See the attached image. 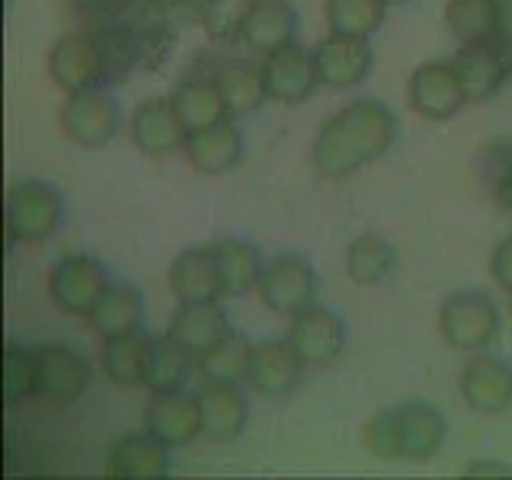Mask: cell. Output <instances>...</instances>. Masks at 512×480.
I'll list each match as a JSON object with an SVG mask.
<instances>
[{"mask_svg":"<svg viewBox=\"0 0 512 480\" xmlns=\"http://www.w3.org/2000/svg\"><path fill=\"white\" fill-rule=\"evenodd\" d=\"M196 400L202 416V436L208 442H234L250 423V400L237 384L202 381Z\"/></svg>","mask_w":512,"mask_h":480,"instance_id":"obj_20","label":"cell"},{"mask_svg":"<svg viewBox=\"0 0 512 480\" xmlns=\"http://www.w3.org/2000/svg\"><path fill=\"white\" fill-rule=\"evenodd\" d=\"M64 212H68V205H64V196L52 183L20 180L7 192V234L13 244H42L61 228Z\"/></svg>","mask_w":512,"mask_h":480,"instance_id":"obj_3","label":"cell"},{"mask_svg":"<svg viewBox=\"0 0 512 480\" xmlns=\"http://www.w3.org/2000/svg\"><path fill=\"white\" fill-rule=\"evenodd\" d=\"M388 0H324V20L330 32L372 39L388 20Z\"/></svg>","mask_w":512,"mask_h":480,"instance_id":"obj_34","label":"cell"},{"mask_svg":"<svg viewBox=\"0 0 512 480\" xmlns=\"http://www.w3.org/2000/svg\"><path fill=\"white\" fill-rule=\"evenodd\" d=\"M144 429L157 436L160 442H167L170 448L192 445L202 436V416H199V400L192 391H160L151 394L148 404L141 410Z\"/></svg>","mask_w":512,"mask_h":480,"instance_id":"obj_18","label":"cell"},{"mask_svg":"<svg viewBox=\"0 0 512 480\" xmlns=\"http://www.w3.org/2000/svg\"><path fill=\"white\" fill-rule=\"evenodd\" d=\"M109 4H112V0H68V7H74L80 13H96V10H103Z\"/></svg>","mask_w":512,"mask_h":480,"instance_id":"obj_40","label":"cell"},{"mask_svg":"<svg viewBox=\"0 0 512 480\" xmlns=\"http://www.w3.org/2000/svg\"><path fill=\"white\" fill-rule=\"evenodd\" d=\"M212 77H215L224 109H228L231 119H247V116H253V112H260L263 103L269 100L260 61L237 58V61L221 64Z\"/></svg>","mask_w":512,"mask_h":480,"instance_id":"obj_26","label":"cell"},{"mask_svg":"<svg viewBox=\"0 0 512 480\" xmlns=\"http://www.w3.org/2000/svg\"><path fill=\"white\" fill-rule=\"evenodd\" d=\"M388 4H391V7H397V4H410V0H388Z\"/></svg>","mask_w":512,"mask_h":480,"instance_id":"obj_41","label":"cell"},{"mask_svg":"<svg viewBox=\"0 0 512 480\" xmlns=\"http://www.w3.org/2000/svg\"><path fill=\"white\" fill-rule=\"evenodd\" d=\"M237 36L253 55L263 58L295 42L298 10L292 7V0H247L237 16Z\"/></svg>","mask_w":512,"mask_h":480,"instance_id":"obj_16","label":"cell"},{"mask_svg":"<svg viewBox=\"0 0 512 480\" xmlns=\"http://www.w3.org/2000/svg\"><path fill=\"white\" fill-rule=\"evenodd\" d=\"M436 324L448 349L480 352L500 333V308H496V301L487 292L461 288V292L445 295Z\"/></svg>","mask_w":512,"mask_h":480,"instance_id":"obj_2","label":"cell"},{"mask_svg":"<svg viewBox=\"0 0 512 480\" xmlns=\"http://www.w3.org/2000/svg\"><path fill=\"white\" fill-rule=\"evenodd\" d=\"M93 365L68 343H45L36 349V397L48 407H71L90 391Z\"/></svg>","mask_w":512,"mask_h":480,"instance_id":"obj_7","label":"cell"},{"mask_svg":"<svg viewBox=\"0 0 512 480\" xmlns=\"http://www.w3.org/2000/svg\"><path fill=\"white\" fill-rule=\"evenodd\" d=\"M304 368L308 365L298 359L292 343L272 336V340H256L250 346L244 381L250 384V391H256L260 397H288L298 391Z\"/></svg>","mask_w":512,"mask_h":480,"instance_id":"obj_14","label":"cell"},{"mask_svg":"<svg viewBox=\"0 0 512 480\" xmlns=\"http://www.w3.org/2000/svg\"><path fill=\"white\" fill-rule=\"evenodd\" d=\"M487 269H490V279H493L496 285L506 288V292H512V234L503 237L500 244L493 247Z\"/></svg>","mask_w":512,"mask_h":480,"instance_id":"obj_37","label":"cell"},{"mask_svg":"<svg viewBox=\"0 0 512 480\" xmlns=\"http://www.w3.org/2000/svg\"><path fill=\"white\" fill-rule=\"evenodd\" d=\"M394 266H397V253L381 234L365 231V234L349 240V247H346V276L356 285H365V288L381 285L394 272Z\"/></svg>","mask_w":512,"mask_h":480,"instance_id":"obj_32","label":"cell"},{"mask_svg":"<svg viewBox=\"0 0 512 480\" xmlns=\"http://www.w3.org/2000/svg\"><path fill=\"white\" fill-rule=\"evenodd\" d=\"M167 333L176 343H183L192 356H202V352H208L234 330L221 301H192V304H176Z\"/></svg>","mask_w":512,"mask_h":480,"instance_id":"obj_23","label":"cell"},{"mask_svg":"<svg viewBox=\"0 0 512 480\" xmlns=\"http://www.w3.org/2000/svg\"><path fill=\"white\" fill-rule=\"evenodd\" d=\"M260 64H263L266 93L272 103L301 106L317 93V87H324L320 84V74H317L314 48L301 45L298 39L276 48V52L263 55Z\"/></svg>","mask_w":512,"mask_h":480,"instance_id":"obj_10","label":"cell"},{"mask_svg":"<svg viewBox=\"0 0 512 480\" xmlns=\"http://www.w3.org/2000/svg\"><path fill=\"white\" fill-rule=\"evenodd\" d=\"M509 311H512V292H509Z\"/></svg>","mask_w":512,"mask_h":480,"instance_id":"obj_42","label":"cell"},{"mask_svg":"<svg viewBox=\"0 0 512 480\" xmlns=\"http://www.w3.org/2000/svg\"><path fill=\"white\" fill-rule=\"evenodd\" d=\"M218 279H221V295L224 298H244L256 292L263 276V250L250 244L244 237H221L212 244Z\"/></svg>","mask_w":512,"mask_h":480,"instance_id":"obj_25","label":"cell"},{"mask_svg":"<svg viewBox=\"0 0 512 480\" xmlns=\"http://www.w3.org/2000/svg\"><path fill=\"white\" fill-rule=\"evenodd\" d=\"M400 122L381 100H352L330 116L311 144V164L327 180H343L359 167L375 164L394 148Z\"/></svg>","mask_w":512,"mask_h":480,"instance_id":"obj_1","label":"cell"},{"mask_svg":"<svg viewBox=\"0 0 512 480\" xmlns=\"http://www.w3.org/2000/svg\"><path fill=\"white\" fill-rule=\"evenodd\" d=\"M314 61H317L320 84L330 90H352L372 74V64H375L372 39L327 32V36L314 45Z\"/></svg>","mask_w":512,"mask_h":480,"instance_id":"obj_13","label":"cell"},{"mask_svg":"<svg viewBox=\"0 0 512 480\" xmlns=\"http://www.w3.org/2000/svg\"><path fill=\"white\" fill-rule=\"evenodd\" d=\"M151 333L132 330V333H119L103 340L100 349V362H103V375L119 384V388H135L144 381V362H148V349H151Z\"/></svg>","mask_w":512,"mask_h":480,"instance_id":"obj_31","label":"cell"},{"mask_svg":"<svg viewBox=\"0 0 512 480\" xmlns=\"http://www.w3.org/2000/svg\"><path fill=\"white\" fill-rule=\"evenodd\" d=\"M445 26L458 42L512 39V0H448Z\"/></svg>","mask_w":512,"mask_h":480,"instance_id":"obj_22","label":"cell"},{"mask_svg":"<svg viewBox=\"0 0 512 480\" xmlns=\"http://www.w3.org/2000/svg\"><path fill=\"white\" fill-rule=\"evenodd\" d=\"M109 48L103 39L90 32H64L55 45L48 48V77L64 93L106 87L109 80Z\"/></svg>","mask_w":512,"mask_h":480,"instance_id":"obj_4","label":"cell"},{"mask_svg":"<svg viewBox=\"0 0 512 480\" xmlns=\"http://www.w3.org/2000/svg\"><path fill=\"white\" fill-rule=\"evenodd\" d=\"M109 285V269L93 253H68L48 272V298L68 317H87Z\"/></svg>","mask_w":512,"mask_h":480,"instance_id":"obj_6","label":"cell"},{"mask_svg":"<svg viewBox=\"0 0 512 480\" xmlns=\"http://www.w3.org/2000/svg\"><path fill=\"white\" fill-rule=\"evenodd\" d=\"M186 125L176 116L170 96H154V100H141L132 116H128V138L148 157H173L183 154L186 144Z\"/></svg>","mask_w":512,"mask_h":480,"instance_id":"obj_15","label":"cell"},{"mask_svg":"<svg viewBox=\"0 0 512 480\" xmlns=\"http://www.w3.org/2000/svg\"><path fill=\"white\" fill-rule=\"evenodd\" d=\"M256 298L263 301L269 314L295 317L298 311L311 308L317 298V272L298 253H279L266 260Z\"/></svg>","mask_w":512,"mask_h":480,"instance_id":"obj_8","label":"cell"},{"mask_svg":"<svg viewBox=\"0 0 512 480\" xmlns=\"http://www.w3.org/2000/svg\"><path fill=\"white\" fill-rule=\"evenodd\" d=\"M186 164L202 176H224L231 173L240 157H244V135H240L237 119H221L199 132H189L183 144Z\"/></svg>","mask_w":512,"mask_h":480,"instance_id":"obj_19","label":"cell"},{"mask_svg":"<svg viewBox=\"0 0 512 480\" xmlns=\"http://www.w3.org/2000/svg\"><path fill=\"white\" fill-rule=\"evenodd\" d=\"M285 340L292 343L298 359L308 368H324L343 352L346 324L340 320V314H333L330 308L314 301L311 308H304L295 317H288Z\"/></svg>","mask_w":512,"mask_h":480,"instance_id":"obj_12","label":"cell"},{"mask_svg":"<svg viewBox=\"0 0 512 480\" xmlns=\"http://www.w3.org/2000/svg\"><path fill=\"white\" fill-rule=\"evenodd\" d=\"M170 103L176 109V116L183 119L186 132H199V128H208L221 119H231L228 109H224V100L218 93L215 77H186L173 87Z\"/></svg>","mask_w":512,"mask_h":480,"instance_id":"obj_30","label":"cell"},{"mask_svg":"<svg viewBox=\"0 0 512 480\" xmlns=\"http://www.w3.org/2000/svg\"><path fill=\"white\" fill-rule=\"evenodd\" d=\"M407 103L416 116H423L429 122L455 119L458 112L468 106V96H464L452 58L416 64L407 80Z\"/></svg>","mask_w":512,"mask_h":480,"instance_id":"obj_11","label":"cell"},{"mask_svg":"<svg viewBox=\"0 0 512 480\" xmlns=\"http://www.w3.org/2000/svg\"><path fill=\"white\" fill-rule=\"evenodd\" d=\"M464 477H512L509 464H496V461H474L468 464Z\"/></svg>","mask_w":512,"mask_h":480,"instance_id":"obj_39","label":"cell"},{"mask_svg":"<svg viewBox=\"0 0 512 480\" xmlns=\"http://www.w3.org/2000/svg\"><path fill=\"white\" fill-rule=\"evenodd\" d=\"M362 442L365 448L381 461H404V448H400V420L397 407L381 410L362 426Z\"/></svg>","mask_w":512,"mask_h":480,"instance_id":"obj_36","label":"cell"},{"mask_svg":"<svg viewBox=\"0 0 512 480\" xmlns=\"http://www.w3.org/2000/svg\"><path fill=\"white\" fill-rule=\"evenodd\" d=\"M106 471L125 480H154L170 474V445L151 436L148 429L128 432L106 452Z\"/></svg>","mask_w":512,"mask_h":480,"instance_id":"obj_21","label":"cell"},{"mask_svg":"<svg viewBox=\"0 0 512 480\" xmlns=\"http://www.w3.org/2000/svg\"><path fill=\"white\" fill-rule=\"evenodd\" d=\"M250 340L244 333H228L221 343L196 356V372L202 381L215 384H240L247 378V359H250Z\"/></svg>","mask_w":512,"mask_h":480,"instance_id":"obj_33","label":"cell"},{"mask_svg":"<svg viewBox=\"0 0 512 480\" xmlns=\"http://www.w3.org/2000/svg\"><path fill=\"white\" fill-rule=\"evenodd\" d=\"M84 320L100 340L141 330L144 327V295L128 282H112Z\"/></svg>","mask_w":512,"mask_h":480,"instance_id":"obj_28","label":"cell"},{"mask_svg":"<svg viewBox=\"0 0 512 480\" xmlns=\"http://www.w3.org/2000/svg\"><path fill=\"white\" fill-rule=\"evenodd\" d=\"M36 397V349H26L20 343L4 346V400L23 404Z\"/></svg>","mask_w":512,"mask_h":480,"instance_id":"obj_35","label":"cell"},{"mask_svg":"<svg viewBox=\"0 0 512 480\" xmlns=\"http://www.w3.org/2000/svg\"><path fill=\"white\" fill-rule=\"evenodd\" d=\"M493 199H496V208H500L503 215L512 218V164L503 170L500 180H496V186H493Z\"/></svg>","mask_w":512,"mask_h":480,"instance_id":"obj_38","label":"cell"},{"mask_svg":"<svg viewBox=\"0 0 512 480\" xmlns=\"http://www.w3.org/2000/svg\"><path fill=\"white\" fill-rule=\"evenodd\" d=\"M458 391L464 407L477 416H500L512 407V365L496 356H477L461 368Z\"/></svg>","mask_w":512,"mask_h":480,"instance_id":"obj_17","label":"cell"},{"mask_svg":"<svg viewBox=\"0 0 512 480\" xmlns=\"http://www.w3.org/2000/svg\"><path fill=\"white\" fill-rule=\"evenodd\" d=\"M192 372H196V356H192L183 343H176L170 333H164V336H154V340H151L141 384L151 394L180 391V388H186V381H189Z\"/></svg>","mask_w":512,"mask_h":480,"instance_id":"obj_29","label":"cell"},{"mask_svg":"<svg viewBox=\"0 0 512 480\" xmlns=\"http://www.w3.org/2000/svg\"><path fill=\"white\" fill-rule=\"evenodd\" d=\"M167 285L176 304L192 301H221V279L212 247H189L167 269Z\"/></svg>","mask_w":512,"mask_h":480,"instance_id":"obj_24","label":"cell"},{"mask_svg":"<svg viewBox=\"0 0 512 480\" xmlns=\"http://www.w3.org/2000/svg\"><path fill=\"white\" fill-rule=\"evenodd\" d=\"M468 103H487L512 77V39L461 42L452 55Z\"/></svg>","mask_w":512,"mask_h":480,"instance_id":"obj_9","label":"cell"},{"mask_svg":"<svg viewBox=\"0 0 512 480\" xmlns=\"http://www.w3.org/2000/svg\"><path fill=\"white\" fill-rule=\"evenodd\" d=\"M58 125L77 148L100 151L122 132V106L106 87L77 90L64 96Z\"/></svg>","mask_w":512,"mask_h":480,"instance_id":"obj_5","label":"cell"},{"mask_svg":"<svg viewBox=\"0 0 512 480\" xmlns=\"http://www.w3.org/2000/svg\"><path fill=\"white\" fill-rule=\"evenodd\" d=\"M397 420H400V448H404V461H429L442 452L448 426H445V416L432 404H426V400L400 404Z\"/></svg>","mask_w":512,"mask_h":480,"instance_id":"obj_27","label":"cell"}]
</instances>
